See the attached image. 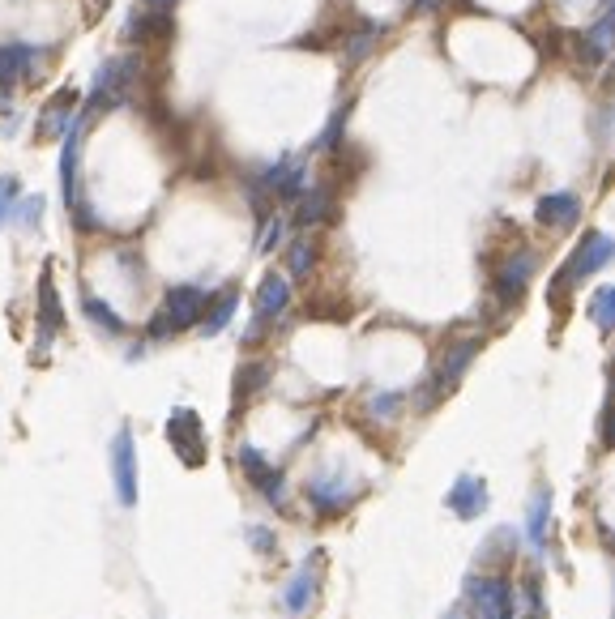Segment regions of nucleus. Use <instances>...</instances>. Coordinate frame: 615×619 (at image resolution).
<instances>
[{
    "instance_id": "nucleus-1",
    "label": "nucleus",
    "mask_w": 615,
    "mask_h": 619,
    "mask_svg": "<svg viewBox=\"0 0 615 619\" xmlns=\"http://www.w3.org/2000/svg\"><path fill=\"white\" fill-rule=\"evenodd\" d=\"M137 73H141V60L137 56H112L94 69V82H90V103L112 111L124 107L137 94Z\"/></svg>"
},
{
    "instance_id": "nucleus-2",
    "label": "nucleus",
    "mask_w": 615,
    "mask_h": 619,
    "mask_svg": "<svg viewBox=\"0 0 615 619\" xmlns=\"http://www.w3.org/2000/svg\"><path fill=\"white\" fill-rule=\"evenodd\" d=\"M205 304H210V295L201 287H188V282L184 287H171L163 295V312L150 321V338H167V333H184V329L201 325Z\"/></svg>"
},
{
    "instance_id": "nucleus-3",
    "label": "nucleus",
    "mask_w": 615,
    "mask_h": 619,
    "mask_svg": "<svg viewBox=\"0 0 615 619\" xmlns=\"http://www.w3.org/2000/svg\"><path fill=\"white\" fill-rule=\"evenodd\" d=\"M611 235H603V231H586L581 235V244L573 248V257L564 261V269L556 274V282H551V291H569L573 282H581V278H590V274H598L607 261H611Z\"/></svg>"
},
{
    "instance_id": "nucleus-4",
    "label": "nucleus",
    "mask_w": 615,
    "mask_h": 619,
    "mask_svg": "<svg viewBox=\"0 0 615 619\" xmlns=\"http://www.w3.org/2000/svg\"><path fill=\"white\" fill-rule=\"evenodd\" d=\"M466 602L479 619H513L517 611V590L496 573L466 577Z\"/></svg>"
},
{
    "instance_id": "nucleus-5",
    "label": "nucleus",
    "mask_w": 615,
    "mask_h": 619,
    "mask_svg": "<svg viewBox=\"0 0 615 619\" xmlns=\"http://www.w3.org/2000/svg\"><path fill=\"white\" fill-rule=\"evenodd\" d=\"M167 440H171V449L180 453V462L184 466H201L205 462V423L197 419V410H171V419H167Z\"/></svg>"
},
{
    "instance_id": "nucleus-6",
    "label": "nucleus",
    "mask_w": 615,
    "mask_h": 619,
    "mask_svg": "<svg viewBox=\"0 0 615 619\" xmlns=\"http://www.w3.org/2000/svg\"><path fill=\"white\" fill-rule=\"evenodd\" d=\"M112 479H116V496L124 509H133L141 496V479H137V440L129 427H120L112 440Z\"/></svg>"
},
{
    "instance_id": "nucleus-7",
    "label": "nucleus",
    "mask_w": 615,
    "mask_h": 619,
    "mask_svg": "<svg viewBox=\"0 0 615 619\" xmlns=\"http://www.w3.org/2000/svg\"><path fill=\"white\" fill-rule=\"evenodd\" d=\"M235 462H240V470L248 474V483L261 491V500H270V504H282V500H287V479H282V470H278L274 462H265L261 449H252V444H240V449H235Z\"/></svg>"
},
{
    "instance_id": "nucleus-8",
    "label": "nucleus",
    "mask_w": 615,
    "mask_h": 619,
    "mask_svg": "<svg viewBox=\"0 0 615 619\" xmlns=\"http://www.w3.org/2000/svg\"><path fill=\"white\" fill-rule=\"evenodd\" d=\"M287 308H291V282H287V274H274L270 269V274L261 278V287H257V321H252V329L244 333V342H257L261 329L274 325Z\"/></svg>"
},
{
    "instance_id": "nucleus-9",
    "label": "nucleus",
    "mask_w": 615,
    "mask_h": 619,
    "mask_svg": "<svg viewBox=\"0 0 615 619\" xmlns=\"http://www.w3.org/2000/svg\"><path fill=\"white\" fill-rule=\"evenodd\" d=\"M475 355H479V338H462V342H453L445 355H440V363H436V376H432V393H428V406L440 398V393H449V389H457V380L466 376V368L475 363Z\"/></svg>"
},
{
    "instance_id": "nucleus-10",
    "label": "nucleus",
    "mask_w": 615,
    "mask_h": 619,
    "mask_svg": "<svg viewBox=\"0 0 615 619\" xmlns=\"http://www.w3.org/2000/svg\"><path fill=\"white\" fill-rule=\"evenodd\" d=\"M304 496H308V504L321 517H338V513H346L359 500V487H346L338 474H312L308 487H304Z\"/></svg>"
},
{
    "instance_id": "nucleus-11",
    "label": "nucleus",
    "mask_w": 615,
    "mask_h": 619,
    "mask_svg": "<svg viewBox=\"0 0 615 619\" xmlns=\"http://www.w3.org/2000/svg\"><path fill=\"white\" fill-rule=\"evenodd\" d=\"M77 107H82V94H77L73 86L56 90L52 99L43 103V111H39V137H43V141L65 137V133L73 129V124H77Z\"/></svg>"
},
{
    "instance_id": "nucleus-12",
    "label": "nucleus",
    "mask_w": 615,
    "mask_h": 619,
    "mask_svg": "<svg viewBox=\"0 0 615 619\" xmlns=\"http://www.w3.org/2000/svg\"><path fill=\"white\" fill-rule=\"evenodd\" d=\"M534 269H539V257H534L530 248L513 252V257L500 265V274H496V299H500V304H517V299L526 295Z\"/></svg>"
},
{
    "instance_id": "nucleus-13",
    "label": "nucleus",
    "mask_w": 615,
    "mask_h": 619,
    "mask_svg": "<svg viewBox=\"0 0 615 619\" xmlns=\"http://www.w3.org/2000/svg\"><path fill=\"white\" fill-rule=\"evenodd\" d=\"M445 504L462 517V521H475L487 513V504H492V496H487V479H479V474H457L453 487L445 491Z\"/></svg>"
},
{
    "instance_id": "nucleus-14",
    "label": "nucleus",
    "mask_w": 615,
    "mask_h": 619,
    "mask_svg": "<svg viewBox=\"0 0 615 619\" xmlns=\"http://www.w3.org/2000/svg\"><path fill=\"white\" fill-rule=\"evenodd\" d=\"M304 180H308V163H299V158H278V163L261 176V188L265 193H274L278 201L295 205L304 197Z\"/></svg>"
},
{
    "instance_id": "nucleus-15",
    "label": "nucleus",
    "mask_w": 615,
    "mask_h": 619,
    "mask_svg": "<svg viewBox=\"0 0 615 619\" xmlns=\"http://www.w3.org/2000/svg\"><path fill=\"white\" fill-rule=\"evenodd\" d=\"M35 60H39V47L30 43H5L0 47V99H13L22 77L35 73Z\"/></svg>"
},
{
    "instance_id": "nucleus-16",
    "label": "nucleus",
    "mask_w": 615,
    "mask_h": 619,
    "mask_svg": "<svg viewBox=\"0 0 615 619\" xmlns=\"http://www.w3.org/2000/svg\"><path fill=\"white\" fill-rule=\"evenodd\" d=\"M77 167H82V120L65 133V150H60V193H65V205L73 210L82 201V188H77Z\"/></svg>"
},
{
    "instance_id": "nucleus-17",
    "label": "nucleus",
    "mask_w": 615,
    "mask_h": 619,
    "mask_svg": "<svg viewBox=\"0 0 615 619\" xmlns=\"http://www.w3.org/2000/svg\"><path fill=\"white\" fill-rule=\"evenodd\" d=\"M60 325H65V312H60V299L52 287V269H43L39 274V346H35V355L47 351V342L56 338Z\"/></svg>"
},
{
    "instance_id": "nucleus-18",
    "label": "nucleus",
    "mask_w": 615,
    "mask_h": 619,
    "mask_svg": "<svg viewBox=\"0 0 615 619\" xmlns=\"http://www.w3.org/2000/svg\"><path fill=\"white\" fill-rule=\"evenodd\" d=\"M317 560L321 555H312V568L308 564H299V573L287 581V590H282V607H287V615H308V607H312V598H317V585H321V577H317Z\"/></svg>"
},
{
    "instance_id": "nucleus-19",
    "label": "nucleus",
    "mask_w": 615,
    "mask_h": 619,
    "mask_svg": "<svg viewBox=\"0 0 615 619\" xmlns=\"http://www.w3.org/2000/svg\"><path fill=\"white\" fill-rule=\"evenodd\" d=\"M573 43H577L581 65H603L607 52H611V5H603L598 22H594L590 30H581V35H577Z\"/></svg>"
},
{
    "instance_id": "nucleus-20",
    "label": "nucleus",
    "mask_w": 615,
    "mask_h": 619,
    "mask_svg": "<svg viewBox=\"0 0 615 619\" xmlns=\"http://www.w3.org/2000/svg\"><path fill=\"white\" fill-rule=\"evenodd\" d=\"M534 218H539L543 227H573L581 218V197L577 193H547L534 205Z\"/></svg>"
},
{
    "instance_id": "nucleus-21",
    "label": "nucleus",
    "mask_w": 615,
    "mask_h": 619,
    "mask_svg": "<svg viewBox=\"0 0 615 619\" xmlns=\"http://www.w3.org/2000/svg\"><path fill=\"white\" fill-rule=\"evenodd\" d=\"M171 13L167 9H154V13H133L129 18V30H124V39H133V43H163L171 39Z\"/></svg>"
},
{
    "instance_id": "nucleus-22",
    "label": "nucleus",
    "mask_w": 615,
    "mask_h": 619,
    "mask_svg": "<svg viewBox=\"0 0 615 619\" xmlns=\"http://www.w3.org/2000/svg\"><path fill=\"white\" fill-rule=\"evenodd\" d=\"M235 308H240V291H235V287H227V291L218 295V299H210V304H205V316H201V333H205V338H214V333H223V329L231 325Z\"/></svg>"
},
{
    "instance_id": "nucleus-23",
    "label": "nucleus",
    "mask_w": 615,
    "mask_h": 619,
    "mask_svg": "<svg viewBox=\"0 0 615 619\" xmlns=\"http://www.w3.org/2000/svg\"><path fill=\"white\" fill-rule=\"evenodd\" d=\"M547 526H551V491L539 487V491H534V500H530V509H526V538H530V547H547Z\"/></svg>"
},
{
    "instance_id": "nucleus-24",
    "label": "nucleus",
    "mask_w": 615,
    "mask_h": 619,
    "mask_svg": "<svg viewBox=\"0 0 615 619\" xmlns=\"http://www.w3.org/2000/svg\"><path fill=\"white\" fill-rule=\"evenodd\" d=\"M295 227H317V222H325L329 214H334V193L329 188H312V193H304L295 201Z\"/></svg>"
},
{
    "instance_id": "nucleus-25",
    "label": "nucleus",
    "mask_w": 615,
    "mask_h": 619,
    "mask_svg": "<svg viewBox=\"0 0 615 619\" xmlns=\"http://www.w3.org/2000/svg\"><path fill=\"white\" fill-rule=\"evenodd\" d=\"M381 35H385V26H381V22H364V26H359L355 35L346 39V65H364L368 52L376 47V39H381Z\"/></svg>"
},
{
    "instance_id": "nucleus-26",
    "label": "nucleus",
    "mask_w": 615,
    "mask_h": 619,
    "mask_svg": "<svg viewBox=\"0 0 615 619\" xmlns=\"http://www.w3.org/2000/svg\"><path fill=\"white\" fill-rule=\"evenodd\" d=\"M265 385H270V363H244V368L235 372V398L240 402L257 398Z\"/></svg>"
},
{
    "instance_id": "nucleus-27",
    "label": "nucleus",
    "mask_w": 615,
    "mask_h": 619,
    "mask_svg": "<svg viewBox=\"0 0 615 619\" xmlns=\"http://www.w3.org/2000/svg\"><path fill=\"white\" fill-rule=\"evenodd\" d=\"M82 308H86V316H90V321H94V325H99V329L107 333V338H120V333H124V321H120V316H116L112 308L103 304L99 295H82Z\"/></svg>"
},
{
    "instance_id": "nucleus-28",
    "label": "nucleus",
    "mask_w": 615,
    "mask_h": 619,
    "mask_svg": "<svg viewBox=\"0 0 615 619\" xmlns=\"http://www.w3.org/2000/svg\"><path fill=\"white\" fill-rule=\"evenodd\" d=\"M317 265V244L312 240H295L287 248V269H291V278H308V269Z\"/></svg>"
},
{
    "instance_id": "nucleus-29",
    "label": "nucleus",
    "mask_w": 615,
    "mask_h": 619,
    "mask_svg": "<svg viewBox=\"0 0 615 619\" xmlns=\"http://www.w3.org/2000/svg\"><path fill=\"white\" fill-rule=\"evenodd\" d=\"M590 316H594L598 329L611 333V325H615V287H598L594 304H590Z\"/></svg>"
},
{
    "instance_id": "nucleus-30",
    "label": "nucleus",
    "mask_w": 615,
    "mask_h": 619,
    "mask_svg": "<svg viewBox=\"0 0 615 619\" xmlns=\"http://www.w3.org/2000/svg\"><path fill=\"white\" fill-rule=\"evenodd\" d=\"M368 410L376 419H393L402 410V393H372L368 398Z\"/></svg>"
},
{
    "instance_id": "nucleus-31",
    "label": "nucleus",
    "mask_w": 615,
    "mask_h": 619,
    "mask_svg": "<svg viewBox=\"0 0 615 619\" xmlns=\"http://www.w3.org/2000/svg\"><path fill=\"white\" fill-rule=\"evenodd\" d=\"M13 205H18V180L0 176V227L13 218Z\"/></svg>"
},
{
    "instance_id": "nucleus-32",
    "label": "nucleus",
    "mask_w": 615,
    "mask_h": 619,
    "mask_svg": "<svg viewBox=\"0 0 615 619\" xmlns=\"http://www.w3.org/2000/svg\"><path fill=\"white\" fill-rule=\"evenodd\" d=\"M244 538H248V547H257L261 555H274V551H278V538H274L270 530H265V526H248Z\"/></svg>"
},
{
    "instance_id": "nucleus-33",
    "label": "nucleus",
    "mask_w": 615,
    "mask_h": 619,
    "mask_svg": "<svg viewBox=\"0 0 615 619\" xmlns=\"http://www.w3.org/2000/svg\"><path fill=\"white\" fill-rule=\"evenodd\" d=\"M282 235H287V218H270L265 222V235H261V252H274L278 244H282Z\"/></svg>"
},
{
    "instance_id": "nucleus-34",
    "label": "nucleus",
    "mask_w": 615,
    "mask_h": 619,
    "mask_svg": "<svg viewBox=\"0 0 615 619\" xmlns=\"http://www.w3.org/2000/svg\"><path fill=\"white\" fill-rule=\"evenodd\" d=\"M346 111H351V107L334 111V120H329V129H325V133H321V141H317L321 150H334V146H338V137H342V129H346Z\"/></svg>"
},
{
    "instance_id": "nucleus-35",
    "label": "nucleus",
    "mask_w": 615,
    "mask_h": 619,
    "mask_svg": "<svg viewBox=\"0 0 615 619\" xmlns=\"http://www.w3.org/2000/svg\"><path fill=\"white\" fill-rule=\"evenodd\" d=\"M43 218V197L35 193V197H22V210H18V227H35V222Z\"/></svg>"
},
{
    "instance_id": "nucleus-36",
    "label": "nucleus",
    "mask_w": 615,
    "mask_h": 619,
    "mask_svg": "<svg viewBox=\"0 0 615 619\" xmlns=\"http://www.w3.org/2000/svg\"><path fill=\"white\" fill-rule=\"evenodd\" d=\"M440 0H410V13H432Z\"/></svg>"
},
{
    "instance_id": "nucleus-37",
    "label": "nucleus",
    "mask_w": 615,
    "mask_h": 619,
    "mask_svg": "<svg viewBox=\"0 0 615 619\" xmlns=\"http://www.w3.org/2000/svg\"><path fill=\"white\" fill-rule=\"evenodd\" d=\"M150 9H167V5H176V0H146Z\"/></svg>"
},
{
    "instance_id": "nucleus-38",
    "label": "nucleus",
    "mask_w": 615,
    "mask_h": 619,
    "mask_svg": "<svg viewBox=\"0 0 615 619\" xmlns=\"http://www.w3.org/2000/svg\"><path fill=\"white\" fill-rule=\"evenodd\" d=\"M445 619H466V611H462V607H453V611H445Z\"/></svg>"
}]
</instances>
